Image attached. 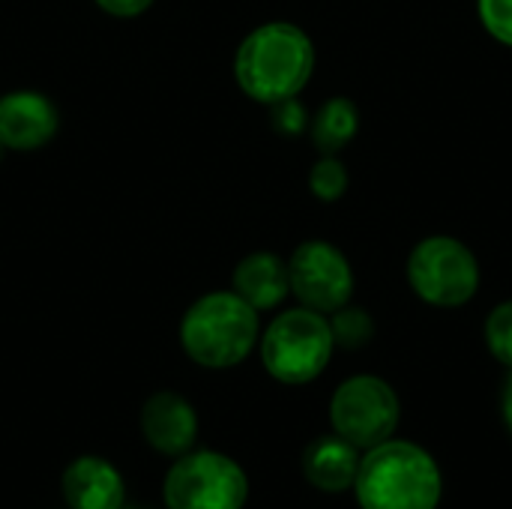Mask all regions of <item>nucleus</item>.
Here are the masks:
<instances>
[{
  "label": "nucleus",
  "mask_w": 512,
  "mask_h": 509,
  "mask_svg": "<svg viewBox=\"0 0 512 509\" xmlns=\"http://www.w3.org/2000/svg\"><path fill=\"white\" fill-rule=\"evenodd\" d=\"M312 72L315 45L309 33L291 21H267L255 27L234 54L237 87L261 105L300 96Z\"/></svg>",
  "instance_id": "f257e3e1"
},
{
  "label": "nucleus",
  "mask_w": 512,
  "mask_h": 509,
  "mask_svg": "<svg viewBox=\"0 0 512 509\" xmlns=\"http://www.w3.org/2000/svg\"><path fill=\"white\" fill-rule=\"evenodd\" d=\"M354 492L363 509H438L444 480L420 444L390 438L363 453Z\"/></svg>",
  "instance_id": "f03ea898"
},
{
  "label": "nucleus",
  "mask_w": 512,
  "mask_h": 509,
  "mask_svg": "<svg viewBox=\"0 0 512 509\" xmlns=\"http://www.w3.org/2000/svg\"><path fill=\"white\" fill-rule=\"evenodd\" d=\"M258 315L261 312H255L231 288L210 291L183 312L180 345L186 357L204 369H234L258 348Z\"/></svg>",
  "instance_id": "7ed1b4c3"
},
{
  "label": "nucleus",
  "mask_w": 512,
  "mask_h": 509,
  "mask_svg": "<svg viewBox=\"0 0 512 509\" xmlns=\"http://www.w3.org/2000/svg\"><path fill=\"white\" fill-rule=\"evenodd\" d=\"M261 363L270 378L288 387H300L315 381L336 351L330 318L297 306L276 315L258 339Z\"/></svg>",
  "instance_id": "20e7f679"
},
{
  "label": "nucleus",
  "mask_w": 512,
  "mask_h": 509,
  "mask_svg": "<svg viewBox=\"0 0 512 509\" xmlns=\"http://www.w3.org/2000/svg\"><path fill=\"white\" fill-rule=\"evenodd\" d=\"M411 291L438 309H456L474 300L480 288V264L474 252L447 234L420 240L408 255Z\"/></svg>",
  "instance_id": "39448f33"
},
{
  "label": "nucleus",
  "mask_w": 512,
  "mask_h": 509,
  "mask_svg": "<svg viewBox=\"0 0 512 509\" xmlns=\"http://www.w3.org/2000/svg\"><path fill=\"white\" fill-rule=\"evenodd\" d=\"M162 495L168 509H243L249 480L234 459L213 450H189L168 471Z\"/></svg>",
  "instance_id": "423d86ee"
},
{
  "label": "nucleus",
  "mask_w": 512,
  "mask_h": 509,
  "mask_svg": "<svg viewBox=\"0 0 512 509\" xmlns=\"http://www.w3.org/2000/svg\"><path fill=\"white\" fill-rule=\"evenodd\" d=\"M402 417L396 390L378 375H354L342 381L330 399V423L339 438L360 453L393 438Z\"/></svg>",
  "instance_id": "0eeeda50"
},
{
  "label": "nucleus",
  "mask_w": 512,
  "mask_h": 509,
  "mask_svg": "<svg viewBox=\"0 0 512 509\" xmlns=\"http://www.w3.org/2000/svg\"><path fill=\"white\" fill-rule=\"evenodd\" d=\"M288 279L300 306L321 315H333L336 309L348 306L354 294V270L342 249L327 240L300 243L288 258Z\"/></svg>",
  "instance_id": "6e6552de"
},
{
  "label": "nucleus",
  "mask_w": 512,
  "mask_h": 509,
  "mask_svg": "<svg viewBox=\"0 0 512 509\" xmlns=\"http://www.w3.org/2000/svg\"><path fill=\"white\" fill-rule=\"evenodd\" d=\"M60 111L51 96L39 90H9L0 96V147L12 153H33L54 141Z\"/></svg>",
  "instance_id": "1a4fd4ad"
},
{
  "label": "nucleus",
  "mask_w": 512,
  "mask_h": 509,
  "mask_svg": "<svg viewBox=\"0 0 512 509\" xmlns=\"http://www.w3.org/2000/svg\"><path fill=\"white\" fill-rule=\"evenodd\" d=\"M141 435L159 456L180 459L198 441V411L180 393L159 390L141 408Z\"/></svg>",
  "instance_id": "9d476101"
},
{
  "label": "nucleus",
  "mask_w": 512,
  "mask_h": 509,
  "mask_svg": "<svg viewBox=\"0 0 512 509\" xmlns=\"http://www.w3.org/2000/svg\"><path fill=\"white\" fill-rule=\"evenodd\" d=\"M63 501L69 509H120L126 501L123 474L102 456H81L63 471Z\"/></svg>",
  "instance_id": "9b49d317"
},
{
  "label": "nucleus",
  "mask_w": 512,
  "mask_h": 509,
  "mask_svg": "<svg viewBox=\"0 0 512 509\" xmlns=\"http://www.w3.org/2000/svg\"><path fill=\"white\" fill-rule=\"evenodd\" d=\"M231 291L243 297L255 312H270L291 294L288 261L276 252H252L237 261L231 273Z\"/></svg>",
  "instance_id": "f8f14e48"
},
{
  "label": "nucleus",
  "mask_w": 512,
  "mask_h": 509,
  "mask_svg": "<svg viewBox=\"0 0 512 509\" xmlns=\"http://www.w3.org/2000/svg\"><path fill=\"white\" fill-rule=\"evenodd\" d=\"M360 459H363L360 450L333 432V435H324V438H318V441H312L306 447L303 474L318 492L339 495L345 489H354Z\"/></svg>",
  "instance_id": "ddd939ff"
},
{
  "label": "nucleus",
  "mask_w": 512,
  "mask_h": 509,
  "mask_svg": "<svg viewBox=\"0 0 512 509\" xmlns=\"http://www.w3.org/2000/svg\"><path fill=\"white\" fill-rule=\"evenodd\" d=\"M357 129H360V111L348 96L327 99L309 123L315 147L327 156H339L354 141Z\"/></svg>",
  "instance_id": "4468645a"
},
{
  "label": "nucleus",
  "mask_w": 512,
  "mask_h": 509,
  "mask_svg": "<svg viewBox=\"0 0 512 509\" xmlns=\"http://www.w3.org/2000/svg\"><path fill=\"white\" fill-rule=\"evenodd\" d=\"M330 330H333V342L336 348H345V351H357L363 345L372 342L375 336V321L366 309L360 306H342L333 312L330 318Z\"/></svg>",
  "instance_id": "2eb2a0df"
},
{
  "label": "nucleus",
  "mask_w": 512,
  "mask_h": 509,
  "mask_svg": "<svg viewBox=\"0 0 512 509\" xmlns=\"http://www.w3.org/2000/svg\"><path fill=\"white\" fill-rule=\"evenodd\" d=\"M309 189L318 201H339L348 189V168L339 156H327L321 153V159L312 165L309 171Z\"/></svg>",
  "instance_id": "dca6fc26"
},
{
  "label": "nucleus",
  "mask_w": 512,
  "mask_h": 509,
  "mask_svg": "<svg viewBox=\"0 0 512 509\" xmlns=\"http://www.w3.org/2000/svg\"><path fill=\"white\" fill-rule=\"evenodd\" d=\"M483 336H486V348L492 351V357L512 369V300L492 309V315L486 318Z\"/></svg>",
  "instance_id": "f3484780"
},
{
  "label": "nucleus",
  "mask_w": 512,
  "mask_h": 509,
  "mask_svg": "<svg viewBox=\"0 0 512 509\" xmlns=\"http://www.w3.org/2000/svg\"><path fill=\"white\" fill-rule=\"evenodd\" d=\"M477 12L489 36L512 48V0H477Z\"/></svg>",
  "instance_id": "a211bd4d"
},
{
  "label": "nucleus",
  "mask_w": 512,
  "mask_h": 509,
  "mask_svg": "<svg viewBox=\"0 0 512 509\" xmlns=\"http://www.w3.org/2000/svg\"><path fill=\"white\" fill-rule=\"evenodd\" d=\"M273 108V126L282 132V135H300L306 126H309V117H306V108L294 99H285V102H276L270 105Z\"/></svg>",
  "instance_id": "6ab92c4d"
},
{
  "label": "nucleus",
  "mask_w": 512,
  "mask_h": 509,
  "mask_svg": "<svg viewBox=\"0 0 512 509\" xmlns=\"http://www.w3.org/2000/svg\"><path fill=\"white\" fill-rule=\"evenodd\" d=\"M102 12L114 15V18H138L144 15L156 0H93Z\"/></svg>",
  "instance_id": "aec40b11"
},
{
  "label": "nucleus",
  "mask_w": 512,
  "mask_h": 509,
  "mask_svg": "<svg viewBox=\"0 0 512 509\" xmlns=\"http://www.w3.org/2000/svg\"><path fill=\"white\" fill-rule=\"evenodd\" d=\"M501 414H504V423H507V429H510L512 435V369L507 384H504V396H501Z\"/></svg>",
  "instance_id": "412c9836"
},
{
  "label": "nucleus",
  "mask_w": 512,
  "mask_h": 509,
  "mask_svg": "<svg viewBox=\"0 0 512 509\" xmlns=\"http://www.w3.org/2000/svg\"><path fill=\"white\" fill-rule=\"evenodd\" d=\"M120 509H135V507H120Z\"/></svg>",
  "instance_id": "4be33fe9"
},
{
  "label": "nucleus",
  "mask_w": 512,
  "mask_h": 509,
  "mask_svg": "<svg viewBox=\"0 0 512 509\" xmlns=\"http://www.w3.org/2000/svg\"><path fill=\"white\" fill-rule=\"evenodd\" d=\"M0 150H3V147H0Z\"/></svg>",
  "instance_id": "5701e85b"
}]
</instances>
